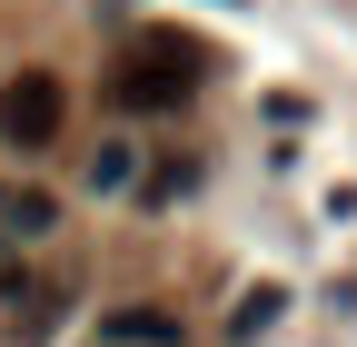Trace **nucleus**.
Masks as SVG:
<instances>
[{"label": "nucleus", "mask_w": 357, "mask_h": 347, "mask_svg": "<svg viewBox=\"0 0 357 347\" xmlns=\"http://www.w3.org/2000/svg\"><path fill=\"white\" fill-rule=\"evenodd\" d=\"M278 318H288V298H278V288H258V298H238L229 337H258V327H278Z\"/></svg>", "instance_id": "423d86ee"}, {"label": "nucleus", "mask_w": 357, "mask_h": 347, "mask_svg": "<svg viewBox=\"0 0 357 347\" xmlns=\"http://www.w3.org/2000/svg\"><path fill=\"white\" fill-rule=\"evenodd\" d=\"M60 119H70V90H60L50 70L0 79V139H10V149H50V139H60Z\"/></svg>", "instance_id": "f03ea898"}, {"label": "nucleus", "mask_w": 357, "mask_h": 347, "mask_svg": "<svg viewBox=\"0 0 357 347\" xmlns=\"http://www.w3.org/2000/svg\"><path fill=\"white\" fill-rule=\"evenodd\" d=\"M129 179H139L129 139H100V149H89V189H129Z\"/></svg>", "instance_id": "39448f33"}, {"label": "nucleus", "mask_w": 357, "mask_h": 347, "mask_svg": "<svg viewBox=\"0 0 357 347\" xmlns=\"http://www.w3.org/2000/svg\"><path fill=\"white\" fill-rule=\"evenodd\" d=\"M199 79H208V50H199V40L139 30V40L119 50V70H109V100H119V109H178Z\"/></svg>", "instance_id": "f257e3e1"}, {"label": "nucleus", "mask_w": 357, "mask_h": 347, "mask_svg": "<svg viewBox=\"0 0 357 347\" xmlns=\"http://www.w3.org/2000/svg\"><path fill=\"white\" fill-rule=\"evenodd\" d=\"M0 229H10V238H40V229H50V199H40V189H0Z\"/></svg>", "instance_id": "20e7f679"}, {"label": "nucleus", "mask_w": 357, "mask_h": 347, "mask_svg": "<svg viewBox=\"0 0 357 347\" xmlns=\"http://www.w3.org/2000/svg\"><path fill=\"white\" fill-rule=\"evenodd\" d=\"M100 337H129V347H178V318L169 308H109Z\"/></svg>", "instance_id": "7ed1b4c3"}]
</instances>
